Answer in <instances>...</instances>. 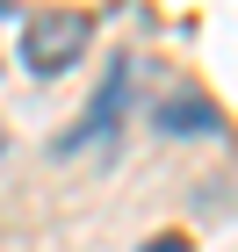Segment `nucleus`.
I'll return each mask as SVG.
<instances>
[{
	"label": "nucleus",
	"instance_id": "obj_1",
	"mask_svg": "<svg viewBox=\"0 0 238 252\" xmlns=\"http://www.w3.org/2000/svg\"><path fill=\"white\" fill-rule=\"evenodd\" d=\"M87 43H94V15L87 7H43L36 22H22V65L36 79H58L87 58Z\"/></svg>",
	"mask_w": 238,
	"mask_h": 252
},
{
	"label": "nucleus",
	"instance_id": "obj_2",
	"mask_svg": "<svg viewBox=\"0 0 238 252\" xmlns=\"http://www.w3.org/2000/svg\"><path fill=\"white\" fill-rule=\"evenodd\" d=\"M130 87H137V58H108V72H101V87H94V101H87L79 130L58 137V152H79V144H94V137H116L123 130V108H130Z\"/></svg>",
	"mask_w": 238,
	"mask_h": 252
},
{
	"label": "nucleus",
	"instance_id": "obj_3",
	"mask_svg": "<svg viewBox=\"0 0 238 252\" xmlns=\"http://www.w3.org/2000/svg\"><path fill=\"white\" fill-rule=\"evenodd\" d=\"M159 130L166 137H202V130H224V116L217 108H209V101H195V94H180V101H166V108H159Z\"/></svg>",
	"mask_w": 238,
	"mask_h": 252
},
{
	"label": "nucleus",
	"instance_id": "obj_4",
	"mask_svg": "<svg viewBox=\"0 0 238 252\" xmlns=\"http://www.w3.org/2000/svg\"><path fill=\"white\" fill-rule=\"evenodd\" d=\"M144 252H195L188 238H159V245H144Z\"/></svg>",
	"mask_w": 238,
	"mask_h": 252
}]
</instances>
